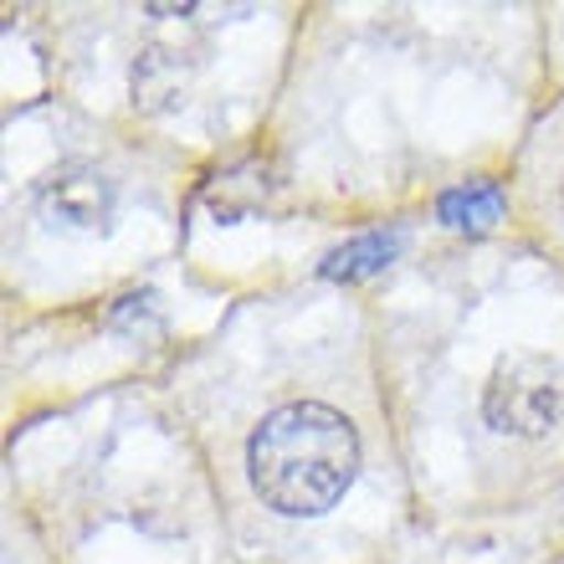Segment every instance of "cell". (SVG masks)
Wrapping results in <instances>:
<instances>
[{
  "mask_svg": "<svg viewBox=\"0 0 564 564\" xmlns=\"http://www.w3.org/2000/svg\"><path fill=\"white\" fill-rule=\"evenodd\" d=\"M405 247L401 231H365V237L355 241H344L339 252H328L324 257V278H344V282H355V278H370V272H380L386 262H395V252Z\"/></svg>",
  "mask_w": 564,
  "mask_h": 564,
  "instance_id": "obj_4",
  "label": "cell"
},
{
  "mask_svg": "<svg viewBox=\"0 0 564 564\" xmlns=\"http://www.w3.org/2000/svg\"><path fill=\"white\" fill-rule=\"evenodd\" d=\"M560 206H564V180H560Z\"/></svg>",
  "mask_w": 564,
  "mask_h": 564,
  "instance_id": "obj_7",
  "label": "cell"
},
{
  "mask_svg": "<svg viewBox=\"0 0 564 564\" xmlns=\"http://www.w3.org/2000/svg\"><path fill=\"white\" fill-rule=\"evenodd\" d=\"M436 216H442V226H452V231H488V226L503 216V195H498V185H488V180H467V185H457V191H446L442 200H436Z\"/></svg>",
  "mask_w": 564,
  "mask_h": 564,
  "instance_id": "obj_5",
  "label": "cell"
},
{
  "mask_svg": "<svg viewBox=\"0 0 564 564\" xmlns=\"http://www.w3.org/2000/svg\"><path fill=\"white\" fill-rule=\"evenodd\" d=\"M482 416L492 431L539 442L550 436L564 416V375L544 355H508L492 365L488 386H482Z\"/></svg>",
  "mask_w": 564,
  "mask_h": 564,
  "instance_id": "obj_2",
  "label": "cell"
},
{
  "mask_svg": "<svg viewBox=\"0 0 564 564\" xmlns=\"http://www.w3.org/2000/svg\"><path fill=\"white\" fill-rule=\"evenodd\" d=\"M42 221L52 231L93 237L113 221V180H104L93 164H67L42 185Z\"/></svg>",
  "mask_w": 564,
  "mask_h": 564,
  "instance_id": "obj_3",
  "label": "cell"
},
{
  "mask_svg": "<svg viewBox=\"0 0 564 564\" xmlns=\"http://www.w3.org/2000/svg\"><path fill=\"white\" fill-rule=\"evenodd\" d=\"M247 473L262 508L282 519H318L355 482L359 431L324 401H288L257 421L247 442Z\"/></svg>",
  "mask_w": 564,
  "mask_h": 564,
  "instance_id": "obj_1",
  "label": "cell"
},
{
  "mask_svg": "<svg viewBox=\"0 0 564 564\" xmlns=\"http://www.w3.org/2000/svg\"><path fill=\"white\" fill-rule=\"evenodd\" d=\"M185 93V67L170 46H149L134 62V104L144 108H170Z\"/></svg>",
  "mask_w": 564,
  "mask_h": 564,
  "instance_id": "obj_6",
  "label": "cell"
}]
</instances>
